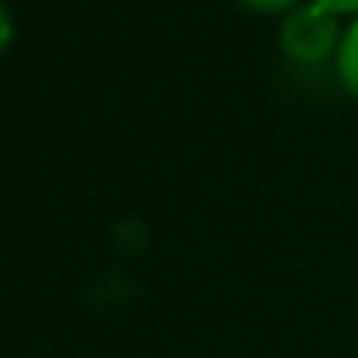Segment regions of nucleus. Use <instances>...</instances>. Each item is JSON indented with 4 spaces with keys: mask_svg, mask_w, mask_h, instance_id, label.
<instances>
[{
    "mask_svg": "<svg viewBox=\"0 0 358 358\" xmlns=\"http://www.w3.org/2000/svg\"><path fill=\"white\" fill-rule=\"evenodd\" d=\"M343 31L347 27H339V12L324 8L320 0H308V4H296L293 12H285L278 27V47L296 66H320L339 55Z\"/></svg>",
    "mask_w": 358,
    "mask_h": 358,
    "instance_id": "nucleus-1",
    "label": "nucleus"
},
{
    "mask_svg": "<svg viewBox=\"0 0 358 358\" xmlns=\"http://www.w3.org/2000/svg\"><path fill=\"white\" fill-rule=\"evenodd\" d=\"M335 73H339V85L358 101V16L350 20L347 31H343L339 55H335Z\"/></svg>",
    "mask_w": 358,
    "mask_h": 358,
    "instance_id": "nucleus-2",
    "label": "nucleus"
},
{
    "mask_svg": "<svg viewBox=\"0 0 358 358\" xmlns=\"http://www.w3.org/2000/svg\"><path fill=\"white\" fill-rule=\"evenodd\" d=\"M239 4L250 12H262V16H278V12H293L301 0H239Z\"/></svg>",
    "mask_w": 358,
    "mask_h": 358,
    "instance_id": "nucleus-3",
    "label": "nucleus"
},
{
    "mask_svg": "<svg viewBox=\"0 0 358 358\" xmlns=\"http://www.w3.org/2000/svg\"><path fill=\"white\" fill-rule=\"evenodd\" d=\"M320 4L339 12V16H358V0H320Z\"/></svg>",
    "mask_w": 358,
    "mask_h": 358,
    "instance_id": "nucleus-4",
    "label": "nucleus"
},
{
    "mask_svg": "<svg viewBox=\"0 0 358 358\" xmlns=\"http://www.w3.org/2000/svg\"><path fill=\"white\" fill-rule=\"evenodd\" d=\"M0 43H4V50L12 47V8L8 4L0 8Z\"/></svg>",
    "mask_w": 358,
    "mask_h": 358,
    "instance_id": "nucleus-5",
    "label": "nucleus"
}]
</instances>
